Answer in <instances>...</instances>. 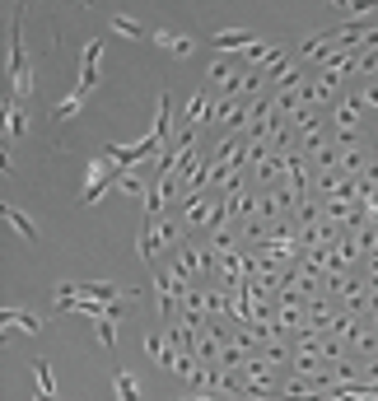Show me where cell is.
<instances>
[{"mask_svg":"<svg viewBox=\"0 0 378 401\" xmlns=\"http://www.w3.org/2000/svg\"><path fill=\"white\" fill-rule=\"evenodd\" d=\"M33 383H38V401H56V383H52V364L47 359L33 364Z\"/></svg>","mask_w":378,"mask_h":401,"instance_id":"6","label":"cell"},{"mask_svg":"<svg viewBox=\"0 0 378 401\" xmlns=\"http://www.w3.org/2000/svg\"><path fill=\"white\" fill-rule=\"evenodd\" d=\"M117 187H122L126 196H140V178H135V173H122V178H117Z\"/></svg>","mask_w":378,"mask_h":401,"instance_id":"15","label":"cell"},{"mask_svg":"<svg viewBox=\"0 0 378 401\" xmlns=\"http://www.w3.org/2000/svg\"><path fill=\"white\" fill-rule=\"evenodd\" d=\"M145 350H150V359L155 364H164V368H182V359L168 350V341H164V327H155V332L145 336Z\"/></svg>","mask_w":378,"mask_h":401,"instance_id":"5","label":"cell"},{"mask_svg":"<svg viewBox=\"0 0 378 401\" xmlns=\"http://www.w3.org/2000/svg\"><path fill=\"white\" fill-rule=\"evenodd\" d=\"M211 43L215 47H243V52H248V47H257V38L248 33V28H238V33H215Z\"/></svg>","mask_w":378,"mask_h":401,"instance_id":"10","label":"cell"},{"mask_svg":"<svg viewBox=\"0 0 378 401\" xmlns=\"http://www.w3.org/2000/svg\"><path fill=\"white\" fill-rule=\"evenodd\" d=\"M112 178H122V168L112 164V159H89V187H84V205H94V200L108 191Z\"/></svg>","mask_w":378,"mask_h":401,"instance_id":"2","label":"cell"},{"mask_svg":"<svg viewBox=\"0 0 378 401\" xmlns=\"http://www.w3.org/2000/svg\"><path fill=\"white\" fill-rule=\"evenodd\" d=\"M112 28H117L122 38H140V23H135V19H126V14H112Z\"/></svg>","mask_w":378,"mask_h":401,"instance_id":"14","label":"cell"},{"mask_svg":"<svg viewBox=\"0 0 378 401\" xmlns=\"http://www.w3.org/2000/svg\"><path fill=\"white\" fill-rule=\"evenodd\" d=\"M99 61H103V43L89 38V43H84V56H79V94H89L94 84H99Z\"/></svg>","mask_w":378,"mask_h":401,"instance_id":"4","label":"cell"},{"mask_svg":"<svg viewBox=\"0 0 378 401\" xmlns=\"http://www.w3.org/2000/svg\"><path fill=\"white\" fill-rule=\"evenodd\" d=\"M79 103H84V94H70V98H61V103H56V108H52V122H61V117H75V112H79Z\"/></svg>","mask_w":378,"mask_h":401,"instance_id":"12","label":"cell"},{"mask_svg":"<svg viewBox=\"0 0 378 401\" xmlns=\"http://www.w3.org/2000/svg\"><path fill=\"white\" fill-rule=\"evenodd\" d=\"M374 401H378V397H374Z\"/></svg>","mask_w":378,"mask_h":401,"instance_id":"17","label":"cell"},{"mask_svg":"<svg viewBox=\"0 0 378 401\" xmlns=\"http://www.w3.org/2000/svg\"><path fill=\"white\" fill-rule=\"evenodd\" d=\"M126 290H117V285H61L56 290V299H94V303H117Z\"/></svg>","mask_w":378,"mask_h":401,"instance_id":"3","label":"cell"},{"mask_svg":"<svg viewBox=\"0 0 378 401\" xmlns=\"http://www.w3.org/2000/svg\"><path fill=\"white\" fill-rule=\"evenodd\" d=\"M10 94H14V103L33 94V66H28V52H23L19 33H10Z\"/></svg>","mask_w":378,"mask_h":401,"instance_id":"1","label":"cell"},{"mask_svg":"<svg viewBox=\"0 0 378 401\" xmlns=\"http://www.w3.org/2000/svg\"><path fill=\"white\" fill-rule=\"evenodd\" d=\"M5 220H10L14 229H19V234L28 238V243H38V229H33V220H28V215H23L19 205H5Z\"/></svg>","mask_w":378,"mask_h":401,"instance_id":"9","label":"cell"},{"mask_svg":"<svg viewBox=\"0 0 378 401\" xmlns=\"http://www.w3.org/2000/svg\"><path fill=\"white\" fill-rule=\"evenodd\" d=\"M112 327H117V322H99V341H103V346H117V332H112Z\"/></svg>","mask_w":378,"mask_h":401,"instance_id":"16","label":"cell"},{"mask_svg":"<svg viewBox=\"0 0 378 401\" xmlns=\"http://www.w3.org/2000/svg\"><path fill=\"white\" fill-rule=\"evenodd\" d=\"M5 322H10V327H23V332H43V322H38L33 312H19V308H5Z\"/></svg>","mask_w":378,"mask_h":401,"instance_id":"11","label":"cell"},{"mask_svg":"<svg viewBox=\"0 0 378 401\" xmlns=\"http://www.w3.org/2000/svg\"><path fill=\"white\" fill-rule=\"evenodd\" d=\"M23 131H28V117H23L19 108H10V117H5V135H10V140H19Z\"/></svg>","mask_w":378,"mask_h":401,"instance_id":"13","label":"cell"},{"mask_svg":"<svg viewBox=\"0 0 378 401\" xmlns=\"http://www.w3.org/2000/svg\"><path fill=\"white\" fill-rule=\"evenodd\" d=\"M155 43L164 47V52H178V56H187V52H191V38H187V33H168V28H159Z\"/></svg>","mask_w":378,"mask_h":401,"instance_id":"7","label":"cell"},{"mask_svg":"<svg viewBox=\"0 0 378 401\" xmlns=\"http://www.w3.org/2000/svg\"><path fill=\"white\" fill-rule=\"evenodd\" d=\"M112 392H117V401H140V388H135V378H131V373H122V368L112 373Z\"/></svg>","mask_w":378,"mask_h":401,"instance_id":"8","label":"cell"}]
</instances>
